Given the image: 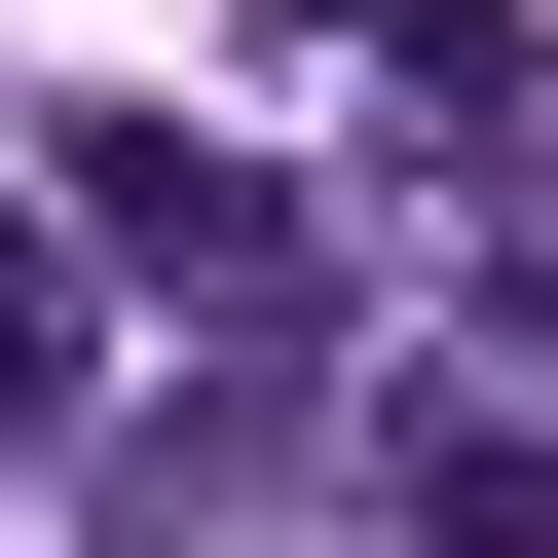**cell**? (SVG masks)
Returning <instances> with one entry per match:
<instances>
[{"label": "cell", "mask_w": 558, "mask_h": 558, "mask_svg": "<svg viewBox=\"0 0 558 558\" xmlns=\"http://www.w3.org/2000/svg\"><path fill=\"white\" fill-rule=\"evenodd\" d=\"M75 223H112V260H186V299H223V336H260V299H299V186H223V149H149V112L75 149Z\"/></svg>", "instance_id": "obj_1"}, {"label": "cell", "mask_w": 558, "mask_h": 558, "mask_svg": "<svg viewBox=\"0 0 558 558\" xmlns=\"http://www.w3.org/2000/svg\"><path fill=\"white\" fill-rule=\"evenodd\" d=\"M410 521H447V558H558V410L447 373V410H410Z\"/></svg>", "instance_id": "obj_2"}, {"label": "cell", "mask_w": 558, "mask_h": 558, "mask_svg": "<svg viewBox=\"0 0 558 558\" xmlns=\"http://www.w3.org/2000/svg\"><path fill=\"white\" fill-rule=\"evenodd\" d=\"M0 410H75V260H38V223H0Z\"/></svg>", "instance_id": "obj_3"}]
</instances>
